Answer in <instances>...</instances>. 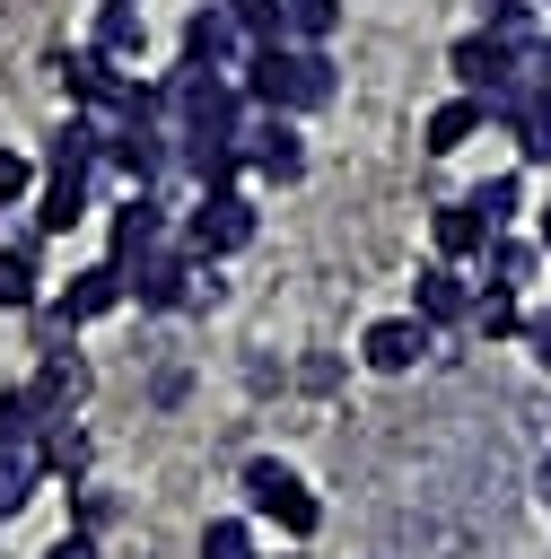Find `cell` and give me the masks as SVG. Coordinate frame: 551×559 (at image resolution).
Masks as SVG:
<instances>
[{"label":"cell","mask_w":551,"mask_h":559,"mask_svg":"<svg viewBox=\"0 0 551 559\" xmlns=\"http://www.w3.org/2000/svg\"><path fill=\"white\" fill-rule=\"evenodd\" d=\"M525 70H534V79L551 87V35H534V61H525Z\"/></svg>","instance_id":"obj_37"},{"label":"cell","mask_w":551,"mask_h":559,"mask_svg":"<svg viewBox=\"0 0 551 559\" xmlns=\"http://www.w3.org/2000/svg\"><path fill=\"white\" fill-rule=\"evenodd\" d=\"M534 245H542V253H551V192H542V201H534Z\"/></svg>","instance_id":"obj_38"},{"label":"cell","mask_w":551,"mask_h":559,"mask_svg":"<svg viewBox=\"0 0 551 559\" xmlns=\"http://www.w3.org/2000/svg\"><path fill=\"white\" fill-rule=\"evenodd\" d=\"M481 131H490V105L455 87V96H446V105L420 122V148H429V157H455V148H464V140H481Z\"/></svg>","instance_id":"obj_17"},{"label":"cell","mask_w":551,"mask_h":559,"mask_svg":"<svg viewBox=\"0 0 551 559\" xmlns=\"http://www.w3.org/2000/svg\"><path fill=\"white\" fill-rule=\"evenodd\" d=\"M271 559H297V550H271Z\"/></svg>","instance_id":"obj_39"},{"label":"cell","mask_w":551,"mask_h":559,"mask_svg":"<svg viewBox=\"0 0 551 559\" xmlns=\"http://www.w3.org/2000/svg\"><path fill=\"white\" fill-rule=\"evenodd\" d=\"M44 166H52V175H96V166H105V114H79V105H70V122L44 140Z\"/></svg>","instance_id":"obj_15"},{"label":"cell","mask_w":551,"mask_h":559,"mask_svg":"<svg viewBox=\"0 0 551 559\" xmlns=\"http://www.w3.org/2000/svg\"><path fill=\"white\" fill-rule=\"evenodd\" d=\"M26 402H35V419L52 428V419H79V402H87V358L79 349H52V358H35V376H26Z\"/></svg>","instance_id":"obj_12"},{"label":"cell","mask_w":551,"mask_h":559,"mask_svg":"<svg viewBox=\"0 0 551 559\" xmlns=\"http://www.w3.org/2000/svg\"><path fill=\"white\" fill-rule=\"evenodd\" d=\"M87 44H96L105 61H122V70H131V61L149 52V17H140V9H114V0H96V26H87Z\"/></svg>","instance_id":"obj_20"},{"label":"cell","mask_w":551,"mask_h":559,"mask_svg":"<svg viewBox=\"0 0 551 559\" xmlns=\"http://www.w3.org/2000/svg\"><path fill=\"white\" fill-rule=\"evenodd\" d=\"M525 61H534V35H499V26H464L455 44H446V70H455V87L464 96H499V87H516L525 79Z\"/></svg>","instance_id":"obj_2"},{"label":"cell","mask_w":551,"mask_h":559,"mask_svg":"<svg viewBox=\"0 0 551 559\" xmlns=\"http://www.w3.org/2000/svg\"><path fill=\"white\" fill-rule=\"evenodd\" d=\"M490 131H507L525 166H551V87H542L534 70H525L516 87H499V96H490Z\"/></svg>","instance_id":"obj_5"},{"label":"cell","mask_w":551,"mask_h":559,"mask_svg":"<svg viewBox=\"0 0 551 559\" xmlns=\"http://www.w3.org/2000/svg\"><path fill=\"white\" fill-rule=\"evenodd\" d=\"M534 271H542V245H525V236H507V227H499V236L481 245V280H472V288H516V297H525V280H534Z\"/></svg>","instance_id":"obj_19"},{"label":"cell","mask_w":551,"mask_h":559,"mask_svg":"<svg viewBox=\"0 0 551 559\" xmlns=\"http://www.w3.org/2000/svg\"><path fill=\"white\" fill-rule=\"evenodd\" d=\"M26 210H35V236H70L79 218H96V175H44Z\"/></svg>","instance_id":"obj_13"},{"label":"cell","mask_w":551,"mask_h":559,"mask_svg":"<svg viewBox=\"0 0 551 559\" xmlns=\"http://www.w3.org/2000/svg\"><path fill=\"white\" fill-rule=\"evenodd\" d=\"M122 297H131L140 314H201V306L227 297V280H219V262H201V253H184L175 236H157L149 253L122 262Z\"/></svg>","instance_id":"obj_1"},{"label":"cell","mask_w":551,"mask_h":559,"mask_svg":"<svg viewBox=\"0 0 551 559\" xmlns=\"http://www.w3.org/2000/svg\"><path fill=\"white\" fill-rule=\"evenodd\" d=\"M17 201H35V157L0 148V210H17Z\"/></svg>","instance_id":"obj_31"},{"label":"cell","mask_w":551,"mask_h":559,"mask_svg":"<svg viewBox=\"0 0 551 559\" xmlns=\"http://www.w3.org/2000/svg\"><path fill=\"white\" fill-rule=\"evenodd\" d=\"M105 166H114L131 192H157L166 166H175V131H166L157 114H114V122H105Z\"/></svg>","instance_id":"obj_4"},{"label":"cell","mask_w":551,"mask_h":559,"mask_svg":"<svg viewBox=\"0 0 551 559\" xmlns=\"http://www.w3.org/2000/svg\"><path fill=\"white\" fill-rule=\"evenodd\" d=\"M175 52H184V70H236V61H245V35H236V17H227L219 0H201V9L184 17Z\"/></svg>","instance_id":"obj_9"},{"label":"cell","mask_w":551,"mask_h":559,"mask_svg":"<svg viewBox=\"0 0 551 559\" xmlns=\"http://www.w3.org/2000/svg\"><path fill=\"white\" fill-rule=\"evenodd\" d=\"M472 332H481L490 349H499V341H525V297H516V288H481V297H472Z\"/></svg>","instance_id":"obj_23"},{"label":"cell","mask_w":551,"mask_h":559,"mask_svg":"<svg viewBox=\"0 0 551 559\" xmlns=\"http://www.w3.org/2000/svg\"><path fill=\"white\" fill-rule=\"evenodd\" d=\"M464 201H472L490 227H516V218H525V175H481Z\"/></svg>","instance_id":"obj_25"},{"label":"cell","mask_w":551,"mask_h":559,"mask_svg":"<svg viewBox=\"0 0 551 559\" xmlns=\"http://www.w3.org/2000/svg\"><path fill=\"white\" fill-rule=\"evenodd\" d=\"M236 489H245V515H271V507H280V498H297L306 480H297L280 454H254V463L236 472Z\"/></svg>","instance_id":"obj_22"},{"label":"cell","mask_w":551,"mask_h":559,"mask_svg":"<svg viewBox=\"0 0 551 559\" xmlns=\"http://www.w3.org/2000/svg\"><path fill=\"white\" fill-rule=\"evenodd\" d=\"M490 236H499V227H490L464 192H455L446 210H429V245H437V262H481V245H490Z\"/></svg>","instance_id":"obj_16"},{"label":"cell","mask_w":551,"mask_h":559,"mask_svg":"<svg viewBox=\"0 0 551 559\" xmlns=\"http://www.w3.org/2000/svg\"><path fill=\"white\" fill-rule=\"evenodd\" d=\"M105 515H114V498H105V489H79V533H96Z\"/></svg>","instance_id":"obj_35"},{"label":"cell","mask_w":551,"mask_h":559,"mask_svg":"<svg viewBox=\"0 0 551 559\" xmlns=\"http://www.w3.org/2000/svg\"><path fill=\"white\" fill-rule=\"evenodd\" d=\"M472 297H481V288H472V271H464V262H429V271L411 280V314H420L429 332L472 323Z\"/></svg>","instance_id":"obj_11"},{"label":"cell","mask_w":551,"mask_h":559,"mask_svg":"<svg viewBox=\"0 0 551 559\" xmlns=\"http://www.w3.org/2000/svg\"><path fill=\"white\" fill-rule=\"evenodd\" d=\"M236 148H245V175H262V183H297V175H306V131H297V114H245Z\"/></svg>","instance_id":"obj_6"},{"label":"cell","mask_w":551,"mask_h":559,"mask_svg":"<svg viewBox=\"0 0 551 559\" xmlns=\"http://www.w3.org/2000/svg\"><path fill=\"white\" fill-rule=\"evenodd\" d=\"M70 332H79V323H70V314H61L52 297H44V306H35V358H52V349H70Z\"/></svg>","instance_id":"obj_33"},{"label":"cell","mask_w":551,"mask_h":559,"mask_svg":"<svg viewBox=\"0 0 551 559\" xmlns=\"http://www.w3.org/2000/svg\"><path fill=\"white\" fill-rule=\"evenodd\" d=\"M429 349H437V332H429L420 314H376V323L359 332V358H367L376 376H411Z\"/></svg>","instance_id":"obj_8"},{"label":"cell","mask_w":551,"mask_h":559,"mask_svg":"<svg viewBox=\"0 0 551 559\" xmlns=\"http://www.w3.org/2000/svg\"><path fill=\"white\" fill-rule=\"evenodd\" d=\"M35 463L61 472V480H79V472H87V428H79V419H52V428L35 437Z\"/></svg>","instance_id":"obj_24"},{"label":"cell","mask_w":551,"mask_h":559,"mask_svg":"<svg viewBox=\"0 0 551 559\" xmlns=\"http://www.w3.org/2000/svg\"><path fill=\"white\" fill-rule=\"evenodd\" d=\"M254 236H262V210H254L245 192H192V210L175 218V245L201 253V262H227V253H245Z\"/></svg>","instance_id":"obj_3"},{"label":"cell","mask_w":551,"mask_h":559,"mask_svg":"<svg viewBox=\"0 0 551 559\" xmlns=\"http://www.w3.org/2000/svg\"><path fill=\"white\" fill-rule=\"evenodd\" d=\"M350 0H289V44H332Z\"/></svg>","instance_id":"obj_28"},{"label":"cell","mask_w":551,"mask_h":559,"mask_svg":"<svg viewBox=\"0 0 551 559\" xmlns=\"http://www.w3.org/2000/svg\"><path fill=\"white\" fill-rule=\"evenodd\" d=\"M0 306L9 314L44 306V253H35V236H0Z\"/></svg>","instance_id":"obj_18"},{"label":"cell","mask_w":551,"mask_h":559,"mask_svg":"<svg viewBox=\"0 0 551 559\" xmlns=\"http://www.w3.org/2000/svg\"><path fill=\"white\" fill-rule=\"evenodd\" d=\"M52 70H61V96H70L79 114H122V105H131V70H122V61H105L96 44L61 52Z\"/></svg>","instance_id":"obj_7"},{"label":"cell","mask_w":551,"mask_h":559,"mask_svg":"<svg viewBox=\"0 0 551 559\" xmlns=\"http://www.w3.org/2000/svg\"><path fill=\"white\" fill-rule=\"evenodd\" d=\"M542 9H551V0H542Z\"/></svg>","instance_id":"obj_41"},{"label":"cell","mask_w":551,"mask_h":559,"mask_svg":"<svg viewBox=\"0 0 551 559\" xmlns=\"http://www.w3.org/2000/svg\"><path fill=\"white\" fill-rule=\"evenodd\" d=\"M157 236H175V218H166V201H157V192H122V201L105 210V262L149 253Z\"/></svg>","instance_id":"obj_10"},{"label":"cell","mask_w":551,"mask_h":559,"mask_svg":"<svg viewBox=\"0 0 551 559\" xmlns=\"http://www.w3.org/2000/svg\"><path fill=\"white\" fill-rule=\"evenodd\" d=\"M525 349H534V367L551 376V306H534V314H525Z\"/></svg>","instance_id":"obj_34"},{"label":"cell","mask_w":551,"mask_h":559,"mask_svg":"<svg viewBox=\"0 0 551 559\" xmlns=\"http://www.w3.org/2000/svg\"><path fill=\"white\" fill-rule=\"evenodd\" d=\"M245 44H289V0H219Z\"/></svg>","instance_id":"obj_26"},{"label":"cell","mask_w":551,"mask_h":559,"mask_svg":"<svg viewBox=\"0 0 551 559\" xmlns=\"http://www.w3.org/2000/svg\"><path fill=\"white\" fill-rule=\"evenodd\" d=\"M35 480H44V463H35V445H0V524L35 498Z\"/></svg>","instance_id":"obj_27"},{"label":"cell","mask_w":551,"mask_h":559,"mask_svg":"<svg viewBox=\"0 0 551 559\" xmlns=\"http://www.w3.org/2000/svg\"><path fill=\"white\" fill-rule=\"evenodd\" d=\"M481 9V26H499V35H534V9L542 0H472Z\"/></svg>","instance_id":"obj_32"},{"label":"cell","mask_w":551,"mask_h":559,"mask_svg":"<svg viewBox=\"0 0 551 559\" xmlns=\"http://www.w3.org/2000/svg\"><path fill=\"white\" fill-rule=\"evenodd\" d=\"M201 559H262L254 550V515H210L201 524Z\"/></svg>","instance_id":"obj_29"},{"label":"cell","mask_w":551,"mask_h":559,"mask_svg":"<svg viewBox=\"0 0 551 559\" xmlns=\"http://www.w3.org/2000/svg\"><path fill=\"white\" fill-rule=\"evenodd\" d=\"M52 306H61L70 323H96V314L131 306V297H122V262H87V271H70V280L52 288Z\"/></svg>","instance_id":"obj_14"},{"label":"cell","mask_w":551,"mask_h":559,"mask_svg":"<svg viewBox=\"0 0 551 559\" xmlns=\"http://www.w3.org/2000/svg\"><path fill=\"white\" fill-rule=\"evenodd\" d=\"M341 96V70H332V52L324 44H297V79H289V114L306 122V114H324Z\"/></svg>","instance_id":"obj_21"},{"label":"cell","mask_w":551,"mask_h":559,"mask_svg":"<svg viewBox=\"0 0 551 559\" xmlns=\"http://www.w3.org/2000/svg\"><path fill=\"white\" fill-rule=\"evenodd\" d=\"M44 559H96V533H61V542H52Z\"/></svg>","instance_id":"obj_36"},{"label":"cell","mask_w":551,"mask_h":559,"mask_svg":"<svg viewBox=\"0 0 551 559\" xmlns=\"http://www.w3.org/2000/svg\"><path fill=\"white\" fill-rule=\"evenodd\" d=\"M114 9H140V0H114Z\"/></svg>","instance_id":"obj_40"},{"label":"cell","mask_w":551,"mask_h":559,"mask_svg":"<svg viewBox=\"0 0 551 559\" xmlns=\"http://www.w3.org/2000/svg\"><path fill=\"white\" fill-rule=\"evenodd\" d=\"M35 437H44V419H35L26 384H0V445H35Z\"/></svg>","instance_id":"obj_30"}]
</instances>
